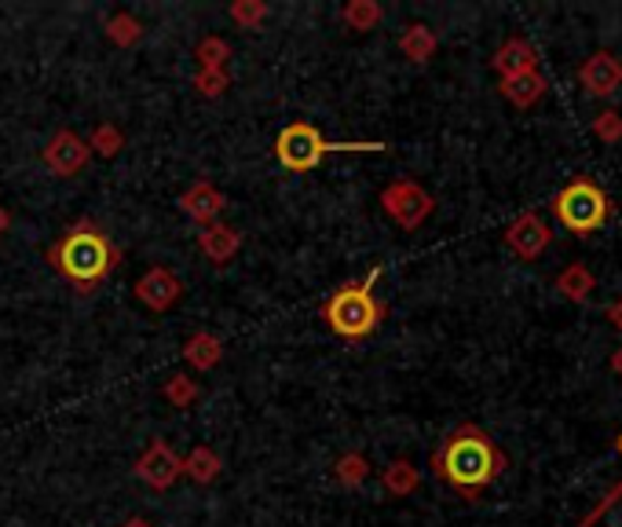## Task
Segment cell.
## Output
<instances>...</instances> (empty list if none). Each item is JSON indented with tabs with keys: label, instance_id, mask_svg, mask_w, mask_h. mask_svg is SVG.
Instances as JSON below:
<instances>
[{
	"label": "cell",
	"instance_id": "5bb4252c",
	"mask_svg": "<svg viewBox=\"0 0 622 527\" xmlns=\"http://www.w3.org/2000/svg\"><path fill=\"white\" fill-rule=\"evenodd\" d=\"M498 92L516 110H531L535 103H542V96L550 92V81H545L542 70H531V73H516V78L498 81Z\"/></svg>",
	"mask_w": 622,
	"mask_h": 527
},
{
	"label": "cell",
	"instance_id": "44dd1931",
	"mask_svg": "<svg viewBox=\"0 0 622 527\" xmlns=\"http://www.w3.org/2000/svg\"><path fill=\"white\" fill-rule=\"evenodd\" d=\"M341 19L348 30H355V34H371V30L385 19V8L377 4V0H348L341 8Z\"/></svg>",
	"mask_w": 622,
	"mask_h": 527
},
{
	"label": "cell",
	"instance_id": "836d02e7",
	"mask_svg": "<svg viewBox=\"0 0 622 527\" xmlns=\"http://www.w3.org/2000/svg\"><path fill=\"white\" fill-rule=\"evenodd\" d=\"M615 450H619V458H622V432H619V440H615Z\"/></svg>",
	"mask_w": 622,
	"mask_h": 527
},
{
	"label": "cell",
	"instance_id": "52a82bcc",
	"mask_svg": "<svg viewBox=\"0 0 622 527\" xmlns=\"http://www.w3.org/2000/svg\"><path fill=\"white\" fill-rule=\"evenodd\" d=\"M132 472H136V480H143L151 491H168L184 477V458L168 447V440H151V447L136 458Z\"/></svg>",
	"mask_w": 622,
	"mask_h": 527
},
{
	"label": "cell",
	"instance_id": "4316f807",
	"mask_svg": "<svg viewBox=\"0 0 622 527\" xmlns=\"http://www.w3.org/2000/svg\"><path fill=\"white\" fill-rule=\"evenodd\" d=\"M589 132H594L605 147H619L622 143V114L615 107L597 110L594 121H589Z\"/></svg>",
	"mask_w": 622,
	"mask_h": 527
},
{
	"label": "cell",
	"instance_id": "4fadbf2b",
	"mask_svg": "<svg viewBox=\"0 0 622 527\" xmlns=\"http://www.w3.org/2000/svg\"><path fill=\"white\" fill-rule=\"evenodd\" d=\"M180 209L195 220V224L209 227V224H216L220 213L227 209V198H224V191H220V187H213L209 180H195L180 195Z\"/></svg>",
	"mask_w": 622,
	"mask_h": 527
},
{
	"label": "cell",
	"instance_id": "7402d4cb",
	"mask_svg": "<svg viewBox=\"0 0 622 527\" xmlns=\"http://www.w3.org/2000/svg\"><path fill=\"white\" fill-rule=\"evenodd\" d=\"M333 480L341 483V488H348V491L363 488V483L371 480V461H366V455L348 450V455H341L333 461Z\"/></svg>",
	"mask_w": 622,
	"mask_h": 527
},
{
	"label": "cell",
	"instance_id": "8fae6325",
	"mask_svg": "<svg viewBox=\"0 0 622 527\" xmlns=\"http://www.w3.org/2000/svg\"><path fill=\"white\" fill-rule=\"evenodd\" d=\"M136 301L143 304V308H151V312H168V308H176L184 297V282L173 276L168 268H151L146 276H140V282H136Z\"/></svg>",
	"mask_w": 622,
	"mask_h": 527
},
{
	"label": "cell",
	"instance_id": "ac0fdd59",
	"mask_svg": "<svg viewBox=\"0 0 622 527\" xmlns=\"http://www.w3.org/2000/svg\"><path fill=\"white\" fill-rule=\"evenodd\" d=\"M382 488L388 499H410L421 488V472L410 458H396L382 469Z\"/></svg>",
	"mask_w": 622,
	"mask_h": 527
},
{
	"label": "cell",
	"instance_id": "9a60e30c",
	"mask_svg": "<svg viewBox=\"0 0 622 527\" xmlns=\"http://www.w3.org/2000/svg\"><path fill=\"white\" fill-rule=\"evenodd\" d=\"M198 249H202L216 268H224V264L242 249V235L231 224H220L216 220V224L202 227V235H198Z\"/></svg>",
	"mask_w": 622,
	"mask_h": 527
},
{
	"label": "cell",
	"instance_id": "cb8c5ba5",
	"mask_svg": "<svg viewBox=\"0 0 622 527\" xmlns=\"http://www.w3.org/2000/svg\"><path fill=\"white\" fill-rule=\"evenodd\" d=\"M84 143H89V151H92V154H99V157H114V154H121V151H125V132H121L114 121H99Z\"/></svg>",
	"mask_w": 622,
	"mask_h": 527
},
{
	"label": "cell",
	"instance_id": "7a4b0ae2",
	"mask_svg": "<svg viewBox=\"0 0 622 527\" xmlns=\"http://www.w3.org/2000/svg\"><path fill=\"white\" fill-rule=\"evenodd\" d=\"M51 271L70 282L78 293H92L107 282L121 264V246L107 235V227L92 216H81L48 246Z\"/></svg>",
	"mask_w": 622,
	"mask_h": 527
},
{
	"label": "cell",
	"instance_id": "2e32d148",
	"mask_svg": "<svg viewBox=\"0 0 622 527\" xmlns=\"http://www.w3.org/2000/svg\"><path fill=\"white\" fill-rule=\"evenodd\" d=\"M553 286H556V293H561L564 301H572V304H586L589 297H594V290H597V276L586 268L583 260H575V264H567V268L561 271V276L553 279Z\"/></svg>",
	"mask_w": 622,
	"mask_h": 527
},
{
	"label": "cell",
	"instance_id": "83f0119b",
	"mask_svg": "<svg viewBox=\"0 0 622 527\" xmlns=\"http://www.w3.org/2000/svg\"><path fill=\"white\" fill-rule=\"evenodd\" d=\"M227 15L235 19L238 30H257L263 19H268V4H263V0H235V4L227 8Z\"/></svg>",
	"mask_w": 622,
	"mask_h": 527
},
{
	"label": "cell",
	"instance_id": "5b68a950",
	"mask_svg": "<svg viewBox=\"0 0 622 527\" xmlns=\"http://www.w3.org/2000/svg\"><path fill=\"white\" fill-rule=\"evenodd\" d=\"M333 151H388V143H330L312 121H293L279 132L275 157L290 173H312Z\"/></svg>",
	"mask_w": 622,
	"mask_h": 527
},
{
	"label": "cell",
	"instance_id": "9c48e42d",
	"mask_svg": "<svg viewBox=\"0 0 622 527\" xmlns=\"http://www.w3.org/2000/svg\"><path fill=\"white\" fill-rule=\"evenodd\" d=\"M502 238L505 246H509V253H516L520 260H539L542 253L553 246V227L545 224L535 209H524V213L505 227Z\"/></svg>",
	"mask_w": 622,
	"mask_h": 527
},
{
	"label": "cell",
	"instance_id": "277c9868",
	"mask_svg": "<svg viewBox=\"0 0 622 527\" xmlns=\"http://www.w3.org/2000/svg\"><path fill=\"white\" fill-rule=\"evenodd\" d=\"M550 213L556 224L572 231L575 238H589L615 220V202H611V195L597 180L575 176L572 184H564L561 191L550 198Z\"/></svg>",
	"mask_w": 622,
	"mask_h": 527
},
{
	"label": "cell",
	"instance_id": "8992f818",
	"mask_svg": "<svg viewBox=\"0 0 622 527\" xmlns=\"http://www.w3.org/2000/svg\"><path fill=\"white\" fill-rule=\"evenodd\" d=\"M382 209L392 216V224H399L403 231H418L432 213H436V198H432L418 180L399 176V180H392L382 191Z\"/></svg>",
	"mask_w": 622,
	"mask_h": 527
},
{
	"label": "cell",
	"instance_id": "d4e9b609",
	"mask_svg": "<svg viewBox=\"0 0 622 527\" xmlns=\"http://www.w3.org/2000/svg\"><path fill=\"white\" fill-rule=\"evenodd\" d=\"M195 59H198V70H227L231 45L224 37H202L195 48Z\"/></svg>",
	"mask_w": 622,
	"mask_h": 527
},
{
	"label": "cell",
	"instance_id": "3957f363",
	"mask_svg": "<svg viewBox=\"0 0 622 527\" xmlns=\"http://www.w3.org/2000/svg\"><path fill=\"white\" fill-rule=\"evenodd\" d=\"M382 276H385V268L377 264L366 279L344 282V286H337L330 297L322 301V308H319L322 323L330 326L341 341H363V337H371L377 326L385 323L388 304L374 293L377 279H382Z\"/></svg>",
	"mask_w": 622,
	"mask_h": 527
},
{
	"label": "cell",
	"instance_id": "d6986e66",
	"mask_svg": "<svg viewBox=\"0 0 622 527\" xmlns=\"http://www.w3.org/2000/svg\"><path fill=\"white\" fill-rule=\"evenodd\" d=\"M184 360L202 374L213 371V366H220V360H224V341L209 330H198L191 341L184 344Z\"/></svg>",
	"mask_w": 622,
	"mask_h": 527
},
{
	"label": "cell",
	"instance_id": "ffe728a7",
	"mask_svg": "<svg viewBox=\"0 0 622 527\" xmlns=\"http://www.w3.org/2000/svg\"><path fill=\"white\" fill-rule=\"evenodd\" d=\"M220 469H224V461H220L216 450L206 447V444H198L191 455L184 458V477L195 480V483H202V488H209V483L220 480Z\"/></svg>",
	"mask_w": 622,
	"mask_h": 527
},
{
	"label": "cell",
	"instance_id": "603a6c76",
	"mask_svg": "<svg viewBox=\"0 0 622 527\" xmlns=\"http://www.w3.org/2000/svg\"><path fill=\"white\" fill-rule=\"evenodd\" d=\"M107 37L118 48H136L143 40V23L132 12H118L107 19Z\"/></svg>",
	"mask_w": 622,
	"mask_h": 527
},
{
	"label": "cell",
	"instance_id": "4dcf8cb0",
	"mask_svg": "<svg viewBox=\"0 0 622 527\" xmlns=\"http://www.w3.org/2000/svg\"><path fill=\"white\" fill-rule=\"evenodd\" d=\"M8 227H12V213H8V209L0 206V238L8 235Z\"/></svg>",
	"mask_w": 622,
	"mask_h": 527
},
{
	"label": "cell",
	"instance_id": "30bf717a",
	"mask_svg": "<svg viewBox=\"0 0 622 527\" xmlns=\"http://www.w3.org/2000/svg\"><path fill=\"white\" fill-rule=\"evenodd\" d=\"M578 84H583L586 96L594 99H611L622 89V59L615 51H594V56L583 59L578 67Z\"/></svg>",
	"mask_w": 622,
	"mask_h": 527
},
{
	"label": "cell",
	"instance_id": "d6a6232c",
	"mask_svg": "<svg viewBox=\"0 0 622 527\" xmlns=\"http://www.w3.org/2000/svg\"><path fill=\"white\" fill-rule=\"evenodd\" d=\"M121 527H154L151 520H143V516H129V520H125Z\"/></svg>",
	"mask_w": 622,
	"mask_h": 527
},
{
	"label": "cell",
	"instance_id": "e0dca14e",
	"mask_svg": "<svg viewBox=\"0 0 622 527\" xmlns=\"http://www.w3.org/2000/svg\"><path fill=\"white\" fill-rule=\"evenodd\" d=\"M436 48H439L436 30L425 23H410L403 34H399V51H403V59H410L414 67H425V62L436 56Z\"/></svg>",
	"mask_w": 622,
	"mask_h": 527
},
{
	"label": "cell",
	"instance_id": "6da1fadb",
	"mask_svg": "<svg viewBox=\"0 0 622 527\" xmlns=\"http://www.w3.org/2000/svg\"><path fill=\"white\" fill-rule=\"evenodd\" d=\"M505 469H509L505 450L494 444L488 429L472 425V421L450 429L443 444L432 450V477L466 502H480L483 491L498 483Z\"/></svg>",
	"mask_w": 622,
	"mask_h": 527
},
{
	"label": "cell",
	"instance_id": "f546056e",
	"mask_svg": "<svg viewBox=\"0 0 622 527\" xmlns=\"http://www.w3.org/2000/svg\"><path fill=\"white\" fill-rule=\"evenodd\" d=\"M605 319H608L611 326H615L619 333H622V297H615V301L608 304V308H605Z\"/></svg>",
	"mask_w": 622,
	"mask_h": 527
},
{
	"label": "cell",
	"instance_id": "ba28073f",
	"mask_svg": "<svg viewBox=\"0 0 622 527\" xmlns=\"http://www.w3.org/2000/svg\"><path fill=\"white\" fill-rule=\"evenodd\" d=\"M89 143L81 140L73 129H59L51 132V140L40 147V162L51 176H62V180H70V176H78L84 165H89Z\"/></svg>",
	"mask_w": 622,
	"mask_h": 527
},
{
	"label": "cell",
	"instance_id": "7c38bea8",
	"mask_svg": "<svg viewBox=\"0 0 622 527\" xmlns=\"http://www.w3.org/2000/svg\"><path fill=\"white\" fill-rule=\"evenodd\" d=\"M491 67L494 73L505 81V78H516V73H531V70H539L542 67V56H539V48L531 45L527 37H509V40H502V48L494 51L491 56Z\"/></svg>",
	"mask_w": 622,
	"mask_h": 527
},
{
	"label": "cell",
	"instance_id": "f1b7e54d",
	"mask_svg": "<svg viewBox=\"0 0 622 527\" xmlns=\"http://www.w3.org/2000/svg\"><path fill=\"white\" fill-rule=\"evenodd\" d=\"M231 89V73L227 70H198L195 73V92L206 99H220Z\"/></svg>",
	"mask_w": 622,
	"mask_h": 527
},
{
	"label": "cell",
	"instance_id": "484cf974",
	"mask_svg": "<svg viewBox=\"0 0 622 527\" xmlns=\"http://www.w3.org/2000/svg\"><path fill=\"white\" fill-rule=\"evenodd\" d=\"M162 396H165L176 410H187V407L198 403L202 388H198V382H191L187 374H176V377H168V382L162 385Z\"/></svg>",
	"mask_w": 622,
	"mask_h": 527
},
{
	"label": "cell",
	"instance_id": "1f68e13d",
	"mask_svg": "<svg viewBox=\"0 0 622 527\" xmlns=\"http://www.w3.org/2000/svg\"><path fill=\"white\" fill-rule=\"evenodd\" d=\"M611 371H615V374L622 377V344L615 348V352H611Z\"/></svg>",
	"mask_w": 622,
	"mask_h": 527
}]
</instances>
